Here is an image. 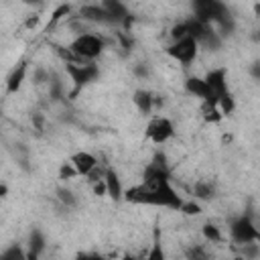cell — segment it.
<instances>
[{
    "instance_id": "cell-15",
    "label": "cell",
    "mask_w": 260,
    "mask_h": 260,
    "mask_svg": "<svg viewBox=\"0 0 260 260\" xmlns=\"http://www.w3.org/2000/svg\"><path fill=\"white\" fill-rule=\"evenodd\" d=\"M191 195L199 201H211L215 197V183L209 179H197L191 187Z\"/></svg>"
},
{
    "instance_id": "cell-7",
    "label": "cell",
    "mask_w": 260,
    "mask_h": 260,
    "mask_svg": "<svg viewBox=\"0 0 260 260\" xmlns=\"http://www.w3.org/2000/svg\"><path fill=\"white\" fill-rule=\"evenodd\" d=\"M75 18L83 20L87 26H116L114 18L110 16V12L98 4V2H87V4H81L75 12ZM118 28V26H116Z\"/></svg>"
},
{
    "instance_id": "cell-6",
    "label": "cell",
    "mask_w": 260,
    "mask_h": 260,
    "mask_svg": "<svg viewBox=\"0 0 260 260\" xmlns=\"http://www.w3.org/2000/svg\"><path fill=\"white\" fill-rule=\"evenodd\" d=\"M175 132H177V130H175V124H173V120H171L169 116H165V114H160V112H154L152 116H148L144 134H146V138H148L152 144H156V146L167 144L169 140H173Z\"/></svg>"
},
{
    "instance_id": "cell-2",
    "label": "cell",
    "mask_w": 260,
    "mask_h": 260,
    "mask_svg": "<svg viewBox=\"0 0 260 260\" xmlns=\"http://www.w3.org/2000/svg\"><path fill=\"white\" fill-rule=\"evenodd\" d=\"M193 16L201 22H209L213 26L223 24L225 20H232V12L223 0H191Z\"/></svg>"
},
{
    "instance_id": "cell-9",
    "label": "cell",
    "mask_w": 260,
    "mask_h": 260,
    "mask_svg": "<svg viewBox=\"0 0 260 260\" xmlns=\"http://www.w3.org/2000/svg\"><path fill=\"white\" fill-rule=\"evenodd\" d=\"M183 87H185V93H187V95H191V98H195V100H199V102H213V100H211V91H209L207 81H205L203 75H197V73H195V75H187ZM213 104H215V102H213Z\"/></svg>"
},
{
    "instance_id": "cell-1",
    "label": "cell",
    "mask_w": 260,
    "mask_h": 260,
    "mask_svg": "<svg viewBox=\"0 0 260 260\" xmlns=\"http://www.w3.org/2000/svg\"><path fill=\"white\" fill-rule=\"evenodd\" d=\"M110 41L102 32L85 30L79 35H73V39L67 43V47L73 51V55L79 61H95L102 57V53L108 49Z\"/></svg>"
},
{
    "instance_id": "cell-16",
    "label": "cell",
    "mask_w": 260,
    "mask_h": 260,
    "mask_svg": "<svg viewBox=\"0 0 260 260\" xmlns=\"http://www.w3.org/2000/svg\"><path fill=\"white\" fill-rule=\"evenodd\" d=\"M201 236H203V240H205L207 244H221V242L225 240L223 230H221L215 221H205V223L201 225Z\"/></svg>"
},
{
    "instance_id": "cell-19",
    "label": "cell",
    "mask_w": 260,
    "mask_h": 260,
    "mask_svg": "<svg viewBox=\"0 0 260 260\" xmlns=\"http://www.w3.org/2000/svg\"><path fill=\"white\" fill-rule=\"evenodd\" d=\"M189 35H191V30H189V18H187V20H179V22H175V24L169 28V43H171V41L185 39V37H189Z\"/></svg>"
},
{
    "instance_id": "cell-4",
    "label": "cell",
    "mask_w": 260,
    "mask_h": 260,
    "mask_svg": "<svg viewBox=\"0 0 260 260\" xmlns=\"http://www.w3.org/2000/svg\"><path fill=\"white\" fill-rule=\"evenodd\" d=\"M65 67V75L73 85L71 95L79 93L83 87H87L89 83L98 81L100 77V67L95 61H75V63H63Z\"/></svg>"
},
{
    "instance_id": "cell-29",
    "label": "cell",
    "mask_w": 260,
    "mask_h": 260,
    "mask_svg": "<svg viewBox=\"0 0 260 260\" xmlns=\"http://www.w3.org/2000/svg\"><path fill=\"white\" fill-rule=\"evenodd\" d=\"M254 219H256V225H258V230H260V215H258V217H254Z\"/></svg>"
},
{
    "instance_id": "cell-28",
    "label": "cell",
    "mask_w": 260,
    "mask_h": 260,
    "mask_svg": "<svg viewBox=\"0 0 260 260\" xmlns=\"http://www.w3.org/2000/svg\"><path fill=\"white\" fill-rule=\"evenodd\" d=\"M254 14L260 18V2H256V4H254Z\"/></svg>"
},
{
    "instance_id": "cell-13",
    "label": "cell",
    "mask_w": 260,
    "mask_h": 260,
    "mask_svg": "<svg viewBox=\"0 0 260 260\" xmlns=\"http://www.w3.org/2000/svg\"><path fill=\"white\" fill-rule=\"evenodd\" d=\"M104 179H106V185H108V197L114 199V201H122L126 189H124V185H122V179H120L118 171L112 169V167H108Z\"/></svg>"
},
{
    "instance_id": "cell-26",
    "label": "cell",
    "mask_w": 260,
    "mask_h": 260,
    "mask_svg": "<svg viewBox=\"0 0 260 260\" xmlns=\"http://www.w3.org/2000/svg\"><path fill=\"white\" fill-rule=\"evenodd\" d=\"M248 73H250V77H252L254 81H260V61L252 63L250 69H248Z\"/></svg>"
},
{
    "instance_id": "cell-24",
    "label": "cell",
    "mask_w": 260,
    "mask_h": 260,
    "mask_svg": "<svg viewBox=\"0 0 260 260\" xmlns=\"http://www.w3.org/2000/svg\"><path fill=\"white\" fill-rule=\"evenodd\" d=\"M41 18H43V16H41L39 12H32V14H28V16L24 18V24H22V26H24L26 30H35V28L41 24Z\"/></svg>"
},
{
    "instance_id": "cell-23",
    "label": "cell",
    "mask_w": 260,
    "mask_h": 260,
    "mask_svg": "<svg viewBox=\"0 0 260 260\" xmlns=\"http://www.w3.org/2000/svg\"><path fill=\"white\" fill-rule=\"evenodd\" d=\"M89 189H91V195H95V197H106V195H108L106 179H100V181L91 183V185H89Z\"/></svg>"
},
{
    "instance_id": "cell-11",
    "label": "cell",
    "mask_w": 260,
    "mask_h": 260,
    "mask_svg": "<svg viewBox=\"0 0 260 260\" xmlns=\"http://www.w3.org/2000/svg\"><path fill=\"white\" fill-rule=\"evenodd\" d=\"M132 104L136 106V110L144 116H152L156 112V93L146 89V87H138L132 93Z\"/></svg>"
},
{
    "instance_id": "cell-12",
    "label": "cell",
    "mask_w": 260,
    "mask_h": 260,
    "mask_svg": "<svg viewBox=\"0 0 260 260\" xmlns=\"http://www.w3.org/2000/svg\"><path fill=\"white\" fill-rule=\"evenodd\" d=\"M69 160L73 162V167L79 173V177H87L100 165V158L93 152H89V150H77V152H73L69 156Z\"/></svg>"
},
{
    "instance_id": "cell-10",
    "label": "cell",
    "mask_w": 260,
    "mask_h": 260,
    "mask_svg": "<svg viewBox=\"0 0 260 260\" xmlns=\"http://www.w3.org/2000/svg\"><path fill=\"white\" fill-rule=\"evenodd\" d=\"M28 61H18L12 69H10V73H8V77H6V95H14V93H18L20 91V87H22V83L26 81V77H28Z\"/></svg>"
},
{
    "instance_id": "cell-17",
    "label": "cell",
    "mask_w": 260,
    "mask_h": 260,
    "mask_svg": "<svg viewBox=\"0 0 260 260\" xmlns=\"http://www.w3.org/2000/svg\"><path fill=\"white\" fill-rule=\"evenodd\" d=\"M55 197H57V201L61 203V207H65V209H71V207H75L77 205V195H75V191L65 183V185H59L57 189H55Z\"/></svg>"
},
{
    "instance_id": "cell-22",
    "label": "cell",
    "mask_w": 260,
    "mask_h": 260,
    "mask_svg": "<svg viewBox=\"0 0 260 260\" xmlns=\"http://www.w3.org/2000/svg\"><path fill=\"white\" fill-rule=\"evenodd\" d=\"M217 108L221 110L223 118H228V116H232V114H234V110H236V100H234L232 91H230V93H225L223 98H219V100H217Z\"/></svg>"
},
{
    "instance_id": "cell-21",
    "label": "cell",
    "mask_w": 260,
    "mask_h": 260,
    "mask_svg": "<svg viewBox=\"0 0 260 260\" xmlns=\"http://www.w3.org/2000/svg\"><path fill=\"white\" fill-rule=\"evenodd\" d=\"M2 260H24L26 258V250L20 246V244H10L2 254H0Z\"/></svg>"
},
{
    "instance_id": "cell-18",
    "label": "cell",
    "mask_w": 260,
    "mask_h": 260,
    "mask_svg": "<svg viewBox=\"0 0 260 260\" xmlns=\"http://www.w3.org/2000/svg\"><path fill=\"white\" fill-rule=\"evenodd\" d=\"M201 118L207 122V124H219L223 120V114L221 110L217 108V104L213 102H201Z\"/></svg>"
},
{
    "instance_id": "cell-27",
    "label": "cell",
    "mask_w": 260,
    "mask_h": 260,
    "mask_svg": "<svg viewBox=\"0 0 260 260\" xmlns=\"http://www.w3.org/2000/svg\"><path fill=\"white\" fill-rule=\"evenodd\" d=\"M22 4H28V6H37V4H41L43 0H20Z\"/></svg>"
},
{
    "instance_id": "cell-14",
    "label": "cell",
    "mask_w": 260,
    "mask_h": 260,
    "mask_svg": "<svg viewBox=\"0 0 260 260\" xmlns=\"http://www.w3.org/2000/svg\"><path fill=\"white\" fill-rule=\"evenodd\" d=\"M45 234L41 230H30L28 234V240H26V258H39L43 252H45Z\"/></svg>"
},
{
    "instance_id": "cell-20",
    "label": "cell",
    "mask_w": 260,
    "mask_h": 260,
    "mask_svg": "<svg viewBox=\"0 0 260 260\" xmlns=\"http://www.w3.org/2000/svg\"><path fill=\"white\" fill-rule=\"evenodd\" d=\"M77 177H79V173L75 171V167H73V162H71V160H65V162H61V165H59L57 179H59L61 183H69V181H73V179H77Z\"/></svg>"
},
{
    "instance_id": "cell-3",
    "label": "cell",
    "mask_w": 260,
    "mask_h": 260,
    "mask_svg": "<svg viewBox=\"0 0 260 260\" xmlns=\"http://www.w3.org/2000/svg\"><path fill=\"white\" fill-rule=\"evenodd\" d=\"M228 236L236 246L260 242V230L256 225V219L250 213H240L230 217L228 221Z\"/></svg>"
},
{
    "instance_id": "cell-25",
    "label": "cell",
    "mask_w": 260,
    "mask_h": 260,
    "mask_svg": "<svg viewBox=\"0 0 260 260\" xmlns=\"http://www.w3.org/2000/svg\"><path fill=\"white\" fill-rule=\"evenodd\" d=\"M132 73H134L136 77H140V79H144V77L148 75V67H146V63H138V65H134V69H132Z\"/></svg>"
},
{
    "instance_id": "cell-5",
    "label": "cell",
    "mask_w": 260,
    "mask_h": 260,
    "mask_svg": "<svg viewBox=\"0 0 260 260\" xmlns=\"http://www.w3.org/2000/svg\"><path fill=\"white\" fill-rule=\"evenodd\" d=\"M199 43L197 39H193L191 35L185 37V39H179V41H171L167 47H165V53L167 57H171L175 63H179L181 67H191L197 57H199Z\"/></svg>"
},
{
    "instance_id": "cell-8",
    "label": "cell",
    "mask_w": 260,
    "mask_h": 260,
    "mask_svg": "<svg viewBox=\"0 0 260 260\" xmlns=\"http://www.w3.org/2000/svg\"><path fill=\"white\" fill-rule=\"evenodd\" d=\"M205 81L207 87L211 91V100L217 104L219 98H223L225 93H230V81H228V69L225 67H213L205 71Z\"/></svg>"
}]
</instances>
